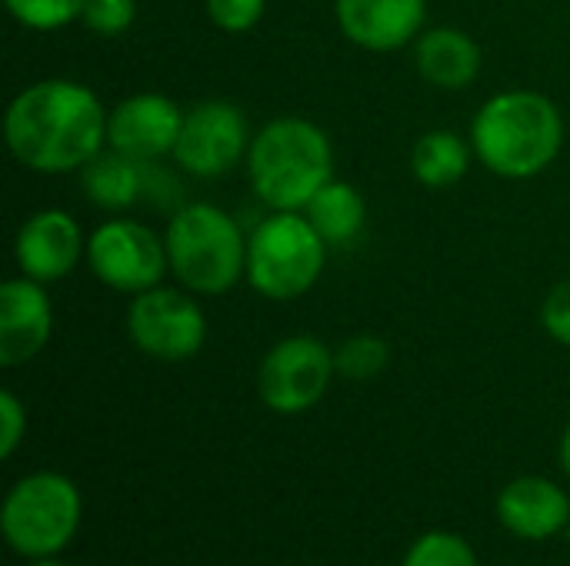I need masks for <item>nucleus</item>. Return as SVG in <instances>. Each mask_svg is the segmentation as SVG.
I'll return each mask as SVG.
<instances>
[{"label": "nucleus", "mask_w": 570, "mask_h": 566, "mask_svg": "<svg viewBox=\"0 0 570 566\" xmlns=\"http://www.w3.org/2000/svg\"><path fill=\"white\" fill-rule=\"evenodd\" d=\"M401 566H481V560L464 537L451 530H431L411 544Z\"/></svg>", "instance_id": "nucleus-21"}, {"label": "nucleus", "mask_w": 570, "mask_h": 566, "mask_svg": "<svg viewBox=\"0 0 570 566\" xmlns=\"http://www.w3.org/2000/svg\"><path fill=\"white\" fill-rule=\"evenodd\" d=\"M327 244L301 210H274L247 237V284L267 300H297L324 274Z\"/></svg>", "instance_id": "nucleus-5"}, {"label": "nucleus", "mask_w": 570, "mask_h": 566, "mask_svg": "<svg viewBox=\"0 0 570 566\" xmlns=\"http://www.w3.org/2000/svg\"><path fill=\"white\" fill-rule=\"evenodd\" d=\"M250 127L230 100H204L184 113L174 160L200 180L230 173L250 150Z\"/></svg>", "instance_id": "nucleus-10"}, {"label": "nucleus", "mask_w": 570, "mask_h": 566, "mask_svg": "<svg viewBox=\"0 0 570 566\" xmlns=\"http://www.w3.org/2000/svg\"><path fill=\"white\" fill-rule=\"evenodd\" d=\"M184 127V110L164 93H134L107 117V147L137 160L157 163L174 153Z\"/></svg>", "instance_id": "nucleus-11"}, {"label": "nucleus", "mask_w": 570, "mask_h": 566, "mask_svg": "<svg viewBox=\"0 0 570 566\" xmlns=\"http://www.w3.org/2000/svg\"><path fill=\"white\" fill-rule=\"evenodd\" d=\"M541 324L548 337L561 347H570V280H561L541 307Z\"/></svg>", "instance_id": "nucleus-26"}, {"label": "nucleus", "mask_w": 570, "mask_h": 566, "mask_svg": "<svg viewBox=\"0 0 570 566\" xmlns=\"http://www.w3.org/2000/svg\"><path fill=\"white\" fill-rule=\"evenodd\" d=\"M167 264L177 284L200 297H220L247 277V237L240 224L214 203H184L167 234Z\"/></svg>", "instance_id": "nucleus-4"}, {"label": "nucleus", "mask_w": 570, "mask_h": 566, "mask_svg": "<svg viewBox=\"0 0 570 566\" xmlns=\"http://www.w3.org/2000/svg\"><path fill=\"white\" fill-rule=\"evenodd\" d=\"M337 374L334 350L317 337H287L267 350L257 370V394L267 410L294 417L321 404Z\"/></svg>", "instance_id": "nucleus-9"}, {"label": "nucleus", "mask_w": 570, "mask_h": 566, "mask_svg": "<svg viewBox=\"0 0 570 566\" xmlns=\"http://www.w3.org/2000/svg\"><path fill=\"white\" fill-rule=\"evenodd\" d=\"M107 110L77 80H37L23 87L3 117L10 153L37 173L83 170L107 147Z\"/></svg>", "instance_id": "nucleus-1"}, {"label": "nucleus", "mask_w": 570, "mask_h": 566, "mask_svg": "<svg viewBox=\"0 0 570 566\" xmlns=\"http://www.w3.org/2000/svg\"><path fill=\"white\" fill-rule=\"evenodd\" d=\"M27 434V410L13 390H0V457L10 460Z\"/></svg>", "instance_id": "nucleus-25"}, {"label": "nucleus", "mask_w": 570, "mask_h": 566, "mask_svg": "<svg viewBox=\"0 0 570 566\" xmlns=\"http://www.w3.org/2000/svg\"><path fill=\"white\" fill-rule=\"evenodd\" d=\"M247 173L254 193L271 210H304L311 197L334 180V147L317 123L277 117L254 133Z\"/></svg>", "instance_id": "nucleus-3"}, {"label": "nucleus", "mask_w": 570, "mask_h": 566, "mask_svg": "<svg viewBox=\"0 0 570 566\" xmlns=\"http://www.w3.org/2000/svg\"><path fill=\"white\" fill-rule=\"evenodd\" d=\"M137 17V0H83V27L97 37H120Z\"/></svg>", "instance_id": "nucleus-23"}, {"label": "nucleus", "mask_w": 570, "mask_h": 566, "mask_svg": "<svg viewBox=\"0 0 570 566\" xmlns=\"http://www.w3.org/2000/svg\"><path fill=\"white\" fill-rule=\"evenodd\" d=\"M127 334L144 357L180 364L200 354L207 340V317L190 290L157 284L130 300Z\"/></svg>", "instance_id": "nucleus-7"}, {"label": "nucleus", "mask_w": 570, "mask_h": 566, "mask_svg": "<svg viewBox=\"0 0 570 566\" xmlns=\"http://www.w3.org/2000/svg\"><path fill=\"white\" fill-rule=\"evenodd\" d=\"M474 157L504 180L544 173L564 147V120L551 97L538 90L494 93L471 123Z\"/></svg>", "instance_id": "nucleus-2"}, {"label": "nucleus", "mask_w": 570, "mask_h": 566, "mask_svg": "<svg viewBox=\"0 0 570 566\" xmlns=\"http://www.w3.org/2000/svg\"><path fill=\"white\" fill-rule=\"evenodd\" d=\"M10 17L27 30H60L83 13V0H3Z\"/></svg>", "instance_id": "nucleus-22"}, {"label": "nucleus", "mask_w": 570, "mask_h": 566, "mask_svg": "<svg viewBox=\"0 0 570 566\" xmlns=\"http://www.w3.org/2000/svg\"><path fill=\"white\" fill-rule=\"evenodd\" d=\"M417 73L438 90H468L481 73V47L458 27H431L414 40Z\"/></svg>", "instance_id": "nucleus-16"}, {"label": "nucleus", "mask_w": 570, "mask_h": 566, "mask_svg": "<svg viewBox=\"0 0 570 566\" xmlns=\"http://www.w3.org/2000/svg\"><path fill=\"white\" fill-rule=\"evenodd\" d=\"M13 260L23 277L57 284L70 277L80 260H87V237L67 210H37L17 230Z\"/></svg>", "instance_id": "nucleus-12"}, {"label": "nucleus", "mask_w": 570, "mask_h": 566, "mask_svg": "<svg viewBox=\"0 0 570 566\" xmlns=\"http://www.w3.org/2000/svg\"><path fill=\"white\" fill-rule=\"evenodd\" d=\"M334 17L351 43L391 53L424 33L428 0H334Z\"/></svg>", "instance_id": "nucleus-13"}, {"label": "nucleus", "mask_w": 570, "mask_h": 566, "mask_svg": "<svg viewBox=\"0 0 570 566\" xmlns=\"http://www.w3.org/2000/svg\"><path fill=\"white\" fill-rule=\"evenodd\" d=\"M498 520L521 540H551L570 527V500L548 477H518L498 494Z\"/></svg>", "instance_id": "nucleus-15"}, {"label": "nucleus", "mask_w": 570, "mask_h": 566, "mask_svg": "<svg viewBox=\"0 0 570 566\" xmlns=\"http://www.w3.org/2000/svg\"><path fill=\"white\" fill-rule=\"evenodd\" d=\"M301 214L314 224L327 247H347L361 237L367 224V200L354 183L334 177L311 197V203Z\"/></svg>", "instance_id": "nucleus-18"}, {"label": "nucleus", "mask_w": 570, "mask_h": 566, "mask_svg": "<svg viewBox=\"0 0 570 566\" xmlns=\"http://www.w3.org/2000/svg\"><path fill=\"white\" fill-rule=\"evenodd\" d=\"M33 566H63V564H57L53 557H47V560H33Z\"/></svg>", "instance_id": "nucleus-28"}, {"label": "nucleus", "mask_w": 570, "mask_h": 566, "mask_svg": "<svg viewBox=\"0 0 570 566\" xmlns=\"http://www.w3.org/2000/svg\"><path fill=\"white\" fill-rule=\"evenodd\" d=\"M53 334V304L43 284L13 277L0 287V364L20 367L33 360Z\"/></svg>", "instance_id": "nucleus-14"}, {"label": "nucleus", "mask_w": 570, "mask_h": 566, "mask_svg": "<svg viewBox=\"0 0 570 566\" xmlns=\"http://www.w3.org/2000/svg\"><path fill=\"white\" fill-rule=\"evenodd\" d=\"M83 500L70 477L40 470L20 477L0 510V530L13 554L27 560L57 557L80 530Z\"/></svg>", "instance_id": "nucleus-6"}, {"label": "nucleus", "mask_w": 570, "mask_h": 566, "mask_svg": "<svg viewBox=\"0 0 570 566\" xmlns=\"http://www.w3.org/2000/svg\"><path fill=\"white\" fill-rule=\"evenodd\" d=\"M87 267L104 287L130 297L157 287L170 270L167 244L147 224L127 217L104 220L87 237Z\"/></svg>", "instance_id": "nucleus-8"}, {"label": "nucleus", "mask_w": 570, "mask_h": 566, "mask_svg": "<svg viewBox=\"0 0 570 566\" xmlns=\"http://www.w3.org/2000/svg\"><path fill=\"white\" fill-rule=\"evenodd\" d=\"M80 183H83L87 200L97 210L120 214V210L134 207L137 200H144V193H147V163H137V160L104 147L80 170Z\"/></svg>", "instance_id": "nucleus-17"}, {"label": "nucleus", "mask_w": 570, "mask_h": 566, "mask_svg": "<svg viewBox=\"0 0 570 566\" xmlns=\"http://www.w3.org/2000/svg\"><path fill=\"white\" fill-rule=\"evenodd\" d=\"M204 7L224 33H247L261 23L267 0H204Z\"/></svg>", "instance_id": "nucleus-24"}, {"label": "nucleus", "mask_w": 570, "mask_h": 566, "mask_svg": "<svg viewBox=\"0 0 570 566\" xmlns=\"http://www.w3.org/2000/svg\"><path fill=\"white\" fill-rule=\"evenodd\" d=\"M391 347L374 334H354L334 350L337 374L347 380H374L387 370Z\"/></svg>", "instance_id": "nucleus-20"}, {"label": "nucleus", "mask_w": 570, "mask_h": 566, "mask_svg": "<svg viewBox=\"0 0 570 566\" xmlns=\"http://www.w3.org/2000/svg\"><path fill=\"white\" fill-rule=\"evenodd\" d=\"M558 460H561L564 474L570 477V424H568V430H564V437H561V447H558Z\"/></svg>", "instance_id": "nucleus-27"}, {"label": "nucleus", "mask_w": 570, "mask_h": 566, "mask_svg": "<svg viewBox=\"0 0 570 566\" xmlns=\"http://www.w3.org/2000/svg\"><path fill=\"white\" fill-rule=\"evenodd\" d=\"M474 147H468L454 130H431L411 150V173L428 190H448L464 180Z\"/></svg>", "instance_id": "nucleus-19"}]
</instances>
